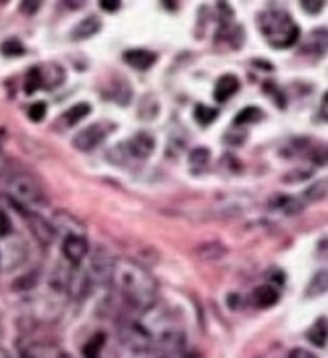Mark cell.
Here are the masks:
<instances>
[{"mask_svg": "<svg viewBox=\"0 0 328 358\" xmlns=\"http://www.w3.org/2000/svg\"><path fill=\"white\" fill-rule=\"evenodd\" d=\"M288 358H318L314 352L311 350H307V348H295V350H291V355Z\"/></svg>", "mask_w": 328, "mask_h": 358, "instance_id": "26", "label": "cell"}, {"mask_svg": "<svg viewBox=\"0 0 328 358\" xmlns=\"http://www.w3.org/2000/svg\"><path fill=\"white\" fill-rule=\"evenodd\" d=\"M89 112H92V108H89V104H86V102H82V104H76L72 105L66 114H64V119H66V123L68 126H76L80 119H84L86 116H88Z\"/></svg>", "mask_w": 328, "mask_h": 358, "instance_id": "15", "label": "cell"}, {"mask_svg": "<svg viewBox=\"0 0 328 358\" xmlns=\"http://www.w3.org/2000/svg\"><path fill=\"white\" fill-rule=\"evenodd\" d=\"M28 118L32 121H42L46 118V104L44 102H36L28 108Z\"/></svg>", "mask_w": 328, "mask_h": 358, "instance_id": "23", "label": "cell"}, {"mask_svg": "<svg viewBox=\"0 0 328 358\" xmlns=\"http://www.w3.org/2000/svg\"><path fill=\"white\" fill-rule=\"evenodd\" d=\"M112 279L123 300L139 311H148L157 298V284L144 267L132 261H119L114 265Z\"/></svg>", "mask_w": 328, "mask_h": 358, "instance_id": "1", "label": "cell"}, {"mask_svg": "<svg viewBox=\"0 0 328 358\" xmlns=\"http://www.w3.org/2000/svg\"><path fill=\"white\" fill-rule=\"evenodd\" d=\"M0 50H2L6 56H20V54L24 52V48H22V44H20L18 40H8V42H4V44L0 46Z\"/></svg>", "mask_w": 328, "mask_h": 358, "instance_id": "24", "label": "cell"}, {"mask_svg": "<svg viewBox=\"0 0 328 358\" xmlns=\"http://www.w3.org/2000/svg\"><path fill=\"white\" fill-rule=\"evenodd\" d=\"M270 209H277V211H283L286 215H293V213H297L298 205H297V199L295 197H288V195H277V197H273V201H270Z\"/></svg>", "mask_w": 328, "mask_h": 358, "instance_id": "12", "label": "cell"}, {"mask_svg": "<svg viewBox=\"0 0 328 358\" xmlns=\"http://www.w3.org/2000/svg\"><path fill=\"white\" fill-rule=\"evenodd\" d=\"M155 149V137L148 132H137L126 142V151L134 160H148Z\"/></svg>", "mask_w": 328, "mask_h": 358, "instance_id": "6", "label": "cell"}, {"mask_svg": "<svg viewBox=\"0 0 328 358\" xmlns=\"http://www.w3.org/2000/svg\"><path fill=\"white\" fill-rule=\"evenodd\" d=\"M123 60L135 70H148L155 64V54H151L148 50H128L123 54Z\"/></svg>", "mask_w": 328, "mask_h": 358, "instance_id": "9", "label": "cell"}, {"mask_svg": "<svg viewBox=\"0 0 328 358\" xmlns=\"http://www.w3.org/2000/svg\"><path fill=\"white\" fill-rule=\"evenodd\" d=\"M309 341L314 344V346H327V321L325 318H318L314 323L311 330H309Z\"/></svg>", "mask_w": 328, "mask_h": 358, "instance_id": "13", "label": "cell"}, {"mask_svg": "<svg viewBox=\"0 0 328 358\" xmlns=\"http://www.w3.org/2000/svg\"><path fill=\"white\" fill-rule=\"evenodd\" d=\"M300 6H304L307 12H313V15H318L320 8L325 6V2H300Z\"/></svg>", "mask_w": 328, "mask_h": 358, "instance_id": "27", "label": "cell"}, {"mask_svg": "<svg viewBox=\"0 0 328 358\" xmlns=\"http://www.w3.org/2000/svg\"><path fill=\"white\" fill-rule=\"evenodd\" d=\"M10 233H12V223H10V219H8V215L0 209V237H10Z\"/></svg>", "mask_w": 328, "mask_h": 358, "instance_id": "25", "label": "cell"}, {"mask_svg": "<svg viewBox=\"0 0 328 358\" xmlns=\"http://www.w3.org/2000/svg\"><path fill=\"white\" fill-rule=\"evenodd\" d=\"M0 358H10V357H8V352H4V350H0Z\"/></svg>", "mask_w": 328, "mask_h": 358, "instance_id": "30", "label": "cell"}, {"mask_svg": "<svg viewBox=\"0 0 328 358\" xmlns=\"http://www.w3.org/2000/svg\"><path fill=\"white\" fill-rule=\"evenodd\" d=\"M193 116H195V119L201 123V126H209V123H213V121L217 119V116H219V110H215V108H209V105H205V104H199L197 108H195Z\"/></svg>", "mask_w": 328, "mask_h": 358, "instance_id": "18", "label": "cell"}, {"mask_svg": "<svg viewBox=\"0 0 328 358\" xmlns=\"http://www.w3.org/2000/svg\"><path fill=\"white\" fill-rule=\"evenodd\" d=\"M28 221L30 225H32V229H34V233L42 239L44 243H50V241L54 239V229L46 223L44 219H40V217H30L28 215Z\"/></svg>", "mask_w": 328, "mask_h": 358, "instance_id": "14", "label": "cell"}, {"mask_svg": "<svg viewBox=\"0 0 328 358\" xmlns=\"http://www.w3.org/2000/svg\"><path fill=\"white\" fill-rule=\"evenodd\" d=\"M134 358H157L155 352H149V350H137Z\"/></svg>", "mask_w": 328, "mask_h": 358, "instance_id": "29", "label": "cell"}, {"mask_svg": "<svg viewBox=\"0 0 328 358\" xmlns=\"http://www.w3.org/2000/svg\"><path fill=\"white\" fill-rule=\"evenodd\" d=\"M98 30H100V20L96 16H89V18L76 24V28L72 30V38L74 40H86L89 36H94Z\"/></svg>", "mask_w": 328, "mask_h": 358, "instance_id": "11", "label": "cell"}, {"mask_svg": "<svg viewBox=\"0 0 328 358\" xmlns=\"http://www.w3.org/2000/svg\"><path fill=\"white\" fill-rule=\"evenodd\" d=\"M277 300H279V291L275 287H270V284H261L253 291V302L261 309L273 307Z\"/></svg>", "mask_w": 328, "mask_h": 358, "instance_id": "10", "label": "cell"}, {"mask_svg": "<svg viewBox=\"0 0 328 358\" xmlns=\"http://www.w3.org/2000/svg\"><path fill=\"white\" fill-rule=\"evenodd\" d=\"M259 30L273 48H288L298 40L297 22L283 8H267L259 15Z\"/></svg>", "mask_w": 328, "mask_h": 358, "instance_id": "2", "label": "cell"}, {"mask_svg": "<svg viewBox=\"0 0 328 358\" xmlns=\"http://www.w3.org/2000/svg\"><path fill=\"white\" fill-rule=\"evenodd\" d=\"M239 78L233 74H225L221 76L219 80H217V84H215V88H213V98H215V102H219V104H223L227 102L231 96H235L239 90Z\"/></svg>", "mask_w": 328, "mask_h": 358, "instance_id": "8", "label": "cell"}, {"mask_svg": "<svg viewBox=\"0 0 328 358\" xmlns=\"http://www.w3.org/2000/svg\"><path fill=\"white\" fill-rule=\"evenodd\" d=\"M62 255L66 257L68 263L80 265L86 259V255H88V241L82 237L80 233L66 235L64 243H62Z\"/></svg>", "mask_w": 328, "mask_h": 358, "instance_id": "7", "label": "cell"}, {"mask_svg": "<svg viewBox=\"0 0 328 358\" xmlns=\"http://www.w3.org/2000/svg\"><path fill=\"white\" fill-rule=\"evenodd\" d=\"M112 130H114V126L107 123V121L92 123L86 130H82V132H78V134L74 135L72 146H74L78 151H92V149H96L102 142H104Z\"/></svg>", "mask_w": 328, "mask_h": 358, "instance_id": "5", "label": "cell"}, {"mask_svg": "<svg viewBox=\"0 0 328 358\" xmlns=\"http://www.w3.org/2000/svg\"><path fill=\"white\" fill-rule=\"evenodd\" d=\"M104 341H105V336L102 334V332L94 334V336L89 339L88 343L84 344V348H82V355H84V358H98V357H100V350H102V346H104Z\"/></svg>", "mask_w": 328, "mask_h": 358, "instance_id": "16", "label": "cell"}, {"mask_svg": "<svg viewBox=\"0 0 328 358\" xmlns=\"http://www.w3.org/2000/svg\"><path fill=\"white\" fill-rule=\"evenodd\" d=\"M157 358H191L179 328H165L157 336Z\"/></svg>", "mask_w": 328, "mask_h": 358, "instance_id": "4", "label": "cell"}, {"mask_svg": "<svg viewBox=\"0 0 328 358\" xmlns=\"http://www.w3.org/2000/svg\"><path fill=\"white\" fill-rule=\"evenodd\" d=\"M209 149L207 148H197L189 153V165L195 169H203L209 164Z\"/></svg>", "mask_w": 328, "mask_h": 358, "instance_id": "19", "label": "cell"}, {"mask_svg": "<svg viewBox=\"0 0 328 358\" xmlns=\"http://www.w3.org/2000/svg\"><path fill=\"white\" fill-rule=\"evenodd\" d=\"M304 195H307L311 201H320V199H325V197H327V181H316L313 187H311Z\"/></svg>", "mask_w": 328, "mask_h": 358, "instance_id": "22", "label": "cell"}, {"mask_svg": "<svg viewBox=\"0 0 328 358\" xmlns=\"http://www.w3.org/2000/svg\"><path fill=\"white\" fill-rule=\"evenodd\" d=\"M24 88H26V94H32V92L42 88V78H40V70L38 68H32L28 74H26Z\"/></svg>", "mask_w": 328, "mask_h": 358, "instance_id": "21", "label": "cell"}, {"mask_svg": "<svg viewBox=\"0 0 328 358\" xmlns=\"http://www.w3.org/2000/svg\"><path fill=\"white\" fill-rule=\"evenodd\" d=\"M263 118V112L259 108H245L243 112H239V116L235 118V123L237 126H243V123H254L259 119Z\"/></svg>", "mask_w": 328, "mask_h": 358, "instance_id": "20", "label": "cell"}, {"mask_svg": "<svg viewBox=\"0 0 328 358\" xmlns=\"http://www.w3.org/2000/svg\"><path fill=\"white\" fill-rule=\"evenodd\" d=\"M22 358H58V355H56V350L50 348V346H44V344H32L28 348H24Z\"/></svg>", "mask_w": 328, "mask_h": 358, "instance_id": "17", "label": "cell"}, {"mask_svg": "<svg viewBox=\"0 0 328 358\" xmlns=\"http://www.w3.org/2000/svg\"><path fill=\"white\" fill-rule=\"evenodd\" d=\"M6 187H8V195L12 197V201L18 203L20 207H34L44 201V191H42L38 179H34L28 173H16L15 178L8 179Z\"/></svg>", "mask_w": 328, "mask_h": 358, "instance_id": "3", "label": "cell"}, {"mask_svg": "<svg viewBox=\"0 0 328 358\" xmlns=\"http://www.w3.org/2000/svg\"><path fill=\"white\" fill-rule=\"evenodd\" d=\"M100 6H102L104 10H107V12H116L119 8V2L118 0H102Z\"/></svg>", "mask_w": 328, "mask_h": 358, "instance_id": "28", "label": "cell"}]
</instances>
